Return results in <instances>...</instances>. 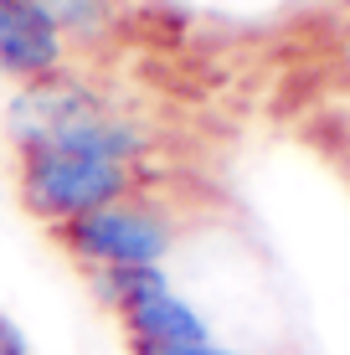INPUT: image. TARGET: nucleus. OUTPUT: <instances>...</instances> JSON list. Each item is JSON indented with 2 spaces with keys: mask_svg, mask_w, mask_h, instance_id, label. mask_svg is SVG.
Instances as JSON below:
<instances>
[{
  "mask_svg": "<svg viewBox=\"0 0 350 355\" xmlns=\"http://www.w3.org/2000/svg\"><path fill=\"white\" fill-rule=\"evenodd\" d=\"M124 186H129L124 165L72 155V150H31L26 170H21L26 206L42 216H62V222H72L82 211H98V206H114L124 196Z\"/></svg>",
  "mask_w": 350,
  "mask_h": 355,
  "instance_id": "f257e3e1",
  "label": "nucleus"
},
{
  "mask_svg": "<svg viewBox=\"0 0 350 355\" xmlns=\"http://www.w3.org/2000/svg\"><path fill=\"white\" fill-rule=\"evenodd\" d=\"M67 242L82 258L103 263V268H155L170 248V232L155 216L134 211V206H98V211H82L62 227Z\"/></svg>",
  "mask_w": 350,
  "mask_h": 355,
  "instance_id": "f03ea898",
  "label": "nucleus"
},
{
  "mask_svg": "<svg viewBox=\"0 0 350 355\" xmlns=\"http://www.w3.org/2000/svg\"><path fill=\"white\" fill-rule=\"evenodd\" d=\"M103 114H108V108H103L88 88H78V83H57V78H42V83H31V88L10 103L6 124H10V134L21 139V150L31 155V150H42V144H52L57 134L88 124V119H103Z\"/></svg>",
  "mask_w": 350,
  "mask_h": 355,
  "instance_id": "7ed1b4c3",
  "label": "nucleus"
},
{
  "mask_svg": "<svg viewBox=\"0 0 350 355\" xmlns=\"http://www.w3.org/2000/svg\"><path fill=\"white\" fill-rule=\"evenodd\" d=\"M62 62V31L36 0H0V72L10 78H52Z\"/></svg>",
  "mask_w": 350,
  "mask_h": 355,
  "instance_id": "20e7f679",
  "label": "nucleus"
},
{
  "mask_svg": "<svg viewBox=\"0 0 350 355\" xmlns=\"http://www.w3.org/2000/svg\"><path fill=\"white\" fill-rule=\"evenodd\" d=\"M129 320V335L134 340H155V345H186V340H211L207 324H201V314L191 309L186 299H175L170 284L144 293V299H134L124 309Z\"/></svg>",
  "mask_w": 350,
  "mask_h": 355,
  "instance_id": "39448f33",
  "label": "nucleus"
},
{
  "mask_svg": "<svg viewBox=\"0 0 350 355\" xmlns=\"http://www.w3.org/2000/svg\"><path fill=\"white\" fill-rule=\"evenodd\" d=\"M103 299H114L119 309H129L134 299H144V293L165 288V273L160 268H103Z\"/></svg>",
  "mask_w": 350,
  "mask_h": 355,
  "instance_id": "423d86ee",
  "label": "nucleus"
},
{
  "mask_svg": "<svg viewBox=\"0 0 350 355\" xmlns=\"http://www.w3.org/2000/svg\"><path fill=\"white\" fill-rule=\"evenodd\" d=\"M134 350H139V355H232V350L216 345V340H186V345H155V340H134Z\"/></svg>",
  "mask_w": 350,
  "mask_h": 355,
  "instance_id": "0eeeda50",
  "label": "nucleus"
},
{
  "mask_svg": "<svg viewBox=\"0 0 350 355\" xmlns=\"http://www.w3.org/2000/svg\"><path fill=\"white\" fill-rule=\"evenodd\" d=\"M0 355H26V340L10 320H0Z\"/></svg>",
  "mask_w": 350,
  "mask_h": 355,
  "instance_id": "6e6552de",
  "label": "nucleus"
},
{
  "mask_svg": "<svg viewBox=\"0 0 350 355\" xmlns=\"http://www.w3.org/2000/svg\"><path fill=\"white\" fill-rule=\"evenodd\" d=\"M36 6H42V0H36Z\"/></svg>",
  "mask_w": 350,
  "mask_h": 355,
  "instance_id": "1a4fd4ad",
  "label": "nucleus"
}]
</instances>
